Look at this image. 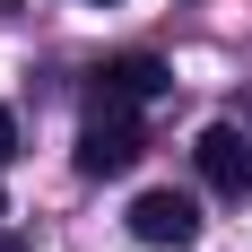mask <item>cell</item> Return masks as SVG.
I'll list each match as a JSON object with an SVG mask.
<instances>
[{"instance_id": "1", "label": "cell", "mask_w": 252, "mask_h": 252, "mask_svg": "<svg viewBox=\"0 0 252 252\" xmlns=\"http://www.w3.org/2000/svg\"><path fill=\"white\" fill-rule=\"evenodd\" d=\"M148 148V130H139V104H87V122H78V174L87 183H113L139 165Z\"/></svg>"}, {"instance_id": "2", "label": "cell", "mask_w": 252, "mask_h": 252, "mask_svg": "<svg viewBox=\"0 0 252 252\" xmlns=\"http://www.w3.org/2000/svg\"><path fill=\"white\" fill-rule=\"evenodd\" d=\"M130 235H139L148 252H191V244H200L191 191H139V200H130Z\"/></svg>"}, {"instance_id": "3", "label": "cell", "mask_w": 252, "mask_h": 252, "mask_svg": "<svg viewBox=\"0 0 252 252\" xmlns=\"http://www.w3.org/2000/svg\"><path fill=\"white\" fill-rule=\"evenodd\" d=\"M191 157H200V183H209V191H226V200L252 191V139L235 122H209L200 139H191Z\"/></svg>"}, {"instance_id": "4", "label": "cell", "mask_w": 252, "mask_h": 252, "mask_svg": "<svg viewBox=\"0 0 252 252\" xmlns=\"http://www.w3.org/2000/svg\"><path fill=\"white\" fill-rule=\"evenodd\" d=\"M174 87V70L157 61V52H113V61H96V104H148Z\"/></svg>"}, {"instance_id": "5", "label": "cell", "mask_w": 252, "mask_h": 252, "mask_svg": "<svg viewBox=\"0 0 252 252\" xmlns=\"http://www.w3.org/2000/svg\"><path fill=\"white\" fill-rule=\"evenodd\" d=\"M9 157H18V113L0 104V165H9Z\"/></svg>"}, {"instance_id": "6", "label": "cell", "mask_w": 252, "mask_h": 252, "mask_svg": "<svg viewBox=\"0 0 252 252\" xmlns=\"http://www.w3.org/2000/svg\"><path fill=\"white\" fill-rule=\"evenodd\" d=\"M0 252H35V244H26V235H0Z\"/></svg>"}, {"instance_id": "7", "label": "cell", "mask_w": 252, "mask_h": 252, "mask_svg": "<svg viewBox=\"0 0 252 252\" xmlns=\"http://www.w3.org/2000/svg\"><path fill=\"white\" fill-rule=\"evenodd\" d=\"M87 9H113V0H87Z\"/></svg>"}]
</instances>
